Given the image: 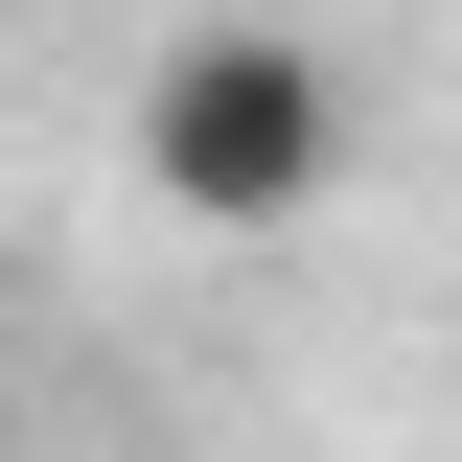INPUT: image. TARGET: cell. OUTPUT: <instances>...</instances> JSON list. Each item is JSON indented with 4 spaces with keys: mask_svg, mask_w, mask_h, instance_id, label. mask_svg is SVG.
<instances>
[{
    "mask_svg": "<svg viewBox=\"0 0 462 462\" xmlns=\"http://www.w3.org/2000/svg\"><path fill=\"white\" fill-rule=\"evenodd\" d=\"M139 185H162L185 231H300L346 185V69L300 47V23H185V47L139 69Z\"/></svg>",
    "mask_w": 462,
    "mask_h": 462,
    "instance_id": "6da1fadb",
    "label": "cell"
}]
</instances>
